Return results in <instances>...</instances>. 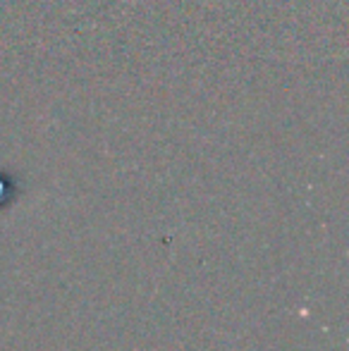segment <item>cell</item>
Returning <instances> with one entry per match:
<instances>
[{"mask_svg": "<svg viewBox=\"0 0 349 351\" xmlns=\"http://www.w3.org/2000/svg\"><path fill=\"white\" fill-rule=\"evenodd\" d=\"M5 194H8V191H5L3 182H0V206H3V204H5V199H3V196H5Z\"/></svg>", "mask_w": 349, "mask_h": 351, "instance_id": "6da1fadb", "label": "cell"}]
</instances>
